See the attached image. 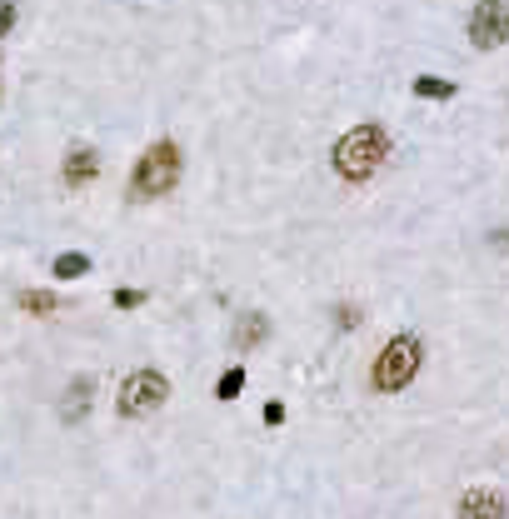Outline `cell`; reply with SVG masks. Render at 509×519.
Segmentation results:
<instances>
[{
    "label": "cell",
    "mask_w": 509,
    "mask_h": 519,
    "mask_svg": "<svg viewBox=\"0 0 509 519\" xmlns=\"http://www.w3.org/2000/svg\"><path fill=\"white\" fill-rule=\"evenodd\" d=\"M415 370H420V340L415 335H395L380 350V360H375V390L380 395H400V390H410Z\"/></svg>",
    "instance_id": "obj_3"
},
{
    "label": "cell",
    "mask_w": 509,
    "mask_h": 519,
    "mask_svg": "<svg viewBox=\"0 0 509 519\" xmlns=\"http://www.w3.org/2000/svg\"><path fill=\"white\" fill-rule=\"evenodd\" d=\"M490 240H495V250H509V225H505V230H495Z\"/></svg>",
    "instance_id": "obj_18"
},
{
    "label": "cell",
    "mask_w": 509,
    "mask_h": 519,
    "mask_svg": "<svg viewBox=\"0 0 509 519\" xmlns=\"http://www.w3.org/2000/svg\"><path fill=\"white\" fill-rule=\"evenodd\" d=\"M165 400H170V380H165L160 370H135V375L120 385L115 410H120L125 420H145V415H155Z\"/></svg>",
    "instance_id": "obj_4"
},
{
    "label": "cell",
    "mask_w": 509,
    "mask_h": 519,
    "mask_svg": "<svg viewBox=\"0 0 509 519\" xmlns=\"http://www.w3.org/2000/svg\"><path fill=\"white\" fill-rule=\"evenodd\" d=\"M270 340V315L265 310H245L235 320V350H260Z\"/></svg>",
    "instance_id": "obj_9"
},
{
    "label": "cell",
    "mask_w": 509,
    "mask_h": 519,
    "mask_svg": "<svg viewBox=\"0 0 509 519\" xmlns=\"http://www.w3.org/2000/svg\"><path fill=\"white\" fill-rule=\"evenodd\" d=\"M60 175H65V185H70V190H80V185H90V180L100 175V155H95L90 145H75V150L65 155Z\"/></svg>",
    "instance_id": "obj_8"
},
{
    "label": "cell",
    "mask_w": 509,
    "mask_h": 519,
    "mask_svg": "<svg viewBox=\"0 0 509 519\" xmlns=\"http://www.w3.org/2000/svg\"><path fill=\"white\" fill-rule=\"evenodd\" d=\"M240 390H245V370L235 365V370H225V375H220V385H215V395H220V400H235Z\"/></svg>",
    "instance_id": "obj_13"
},
{
    "label": "cell",
    "mask_w": 509,
    "mask_h": 519,
    "mask_svg": "<svg viewBox=\"0 0 509 519\" xmlns=\"http://www.w3.org/2000/svg\"><path fill=\"white\" fill-rule=\"evenodd\" d=\"M20 310H25V315H55L60 300H55L50 290H20Z\"/></svg>",
    "instance_id": "obj_11"
},
{
    "label": "cell",
    "mask_w": 509,
    "mask_h": 519,
    "mask_svg": "<svg viewBox=\"0 0 509 519\" xmlns=\"http://www.w3.org/2000/svg\"><path fill=\"white\" fill-rule=\"evenodd\" d=\"M90 400H95V380H90V375H75V380L65 385V395H60V420H65V425H80V420L90 415Z\"/></svg>",
    "instance_id": "obj_7"
},
{
    "label": "cell",
    "mask_w": 509,
    "mask_h": 519,
    "mask_svg": "<svg viewBox=\"0 0 509 519\" xmlns=\"http://www.w3.org/2000/svg\"><path fill=\"white\" fill-rule=\"evenodd\" d=\"M85 270H90V255H80V250H65V255H55V265H50L55 280H80Z\"/></svg>",
    "instance_id": "obj_10"
},
{
    "label": "cell",
    "mask_w": 509,
    "mask_h": 519,
    "mask_svg": "<svg viewBox=\"0 0 509 519\" xmlns=\"http://www.w3.org/2000/svg\"><path fill=\"white\" fill-rule=\"evenodd\" d=\"M175 180H180V145H175V140H155V145L135 160L130 195H135V200H160L165 190H175Z\"/></svg>",
    "instance_id": "obj_2"
},
{
    "label": "cell",
    "mask_w": 509,
    "mask_h": 519,
    "mask_svg": "<svg viewBox=\"0 0 509 519\" xmlns=\"http://www.w3.org/2000/svg\"><path fill=\"white\" fill-rule=\"evenodd\" d=\"M509 40V5L505 0H480L470 15V45L475 50H500Z\"/></svg>",
    "instance_id": "obj_5"
},
{
    "label": "cell",
    "mask_w": 509,
    "mask_h": 519,
    "mask_svg": "<svg viewBox=\"0 0 509 519\" xmlns=\"http://www.w3.org/2000/svg\"><path fill=\"white\" fill-rule=\"evenodd\" d=\"M265 425H285V405H280V400L265 405Z\"/></svg>",
    "instance_id": "obj_16"
},
{
    "label": "cell",
    "mask_w": 509,
    "mask_h": 519,
    "mask_svg": "<svg viewBox=\"0 0 509 519\" xmlns=\"http://www.w3.org/2000/svg\"><path fill=\"white\" fill-rule=\"evenodd\" d=\"M385 155H390V135H385L380 125H355V130H345V135L335 140V170H340V180H350V185L370 180V175L385 165Z\"/></svg>",
    "instance_id": "obj_1"
},
{
    "label": "cell",
    "mask_w": 509,
    "mask_h": 519,
    "mask_svg": "<svg viewBox=\"0 0 509 519\" xmlns=\"http://www.w3.org/2000/svg\"><path fill=\"white\" fill-rule=\"evenodd\" d=\"M415 95H420V100H450V95H455V80H440V75H420V80H415Z\"/></svg>",
    "instance_id": "obj_12"
},
{
    "label": "cell",
    "mask_w": 509,
    "mask_h": 519,
    "mask_svg": "<svg viewBox=\"0 0 509 519\" xmlns=\"http://www.w3.org/2000/svg\"><path fill=\"white\" fill-rule=\"evenodd\" d=\"M115 305L120 310H135V305H145V290H115Z\"/></svg>",
    "instance_id": "obj_14"
},
{
    "label": "cell",
    "mask_w": 509,
    "mask_h": 519,
    "mask_svg": "<svg viewBox=\"0 0 509 519\" xmlns=\"http://www.w3.org/2000/svg\"><path fill=\"white\" fill-rule=\"evenodd\" d=\"M15 25V0H0V35Z\"/></svg>",
    "instance_id": "obj_17"
},
{
    "label": "cell",
    "mask_w": 509,
    "mask_h": 519,
    "mask_svg": "<svg viewBox=\"0 0 509 519\" xmlns=\"http://www.w3.org/2000/svg\"><path fill=\"white\" fill-rule=\"evenodd\" d=\"M335 320H340V330H355V325H360V310H355V305H340Z\"/></svg>",
    "instance_id": "obj_15"
},
{
    "label": "cell",
    "mask_w": 509,
    "mask_h": 519,
    "mask_svg": "<svg viewBox=\"0 0 509 519\" xmlns=\"http://www.w3.org/2000/svg\"><path fill=\"white\" fill-rule=\"evenodd\" d=\"M455 519H509V500L500 490H485V485L480 490H465Z\"/></svg>",
    "instance_id": "obj_6"
}]
</instances>
